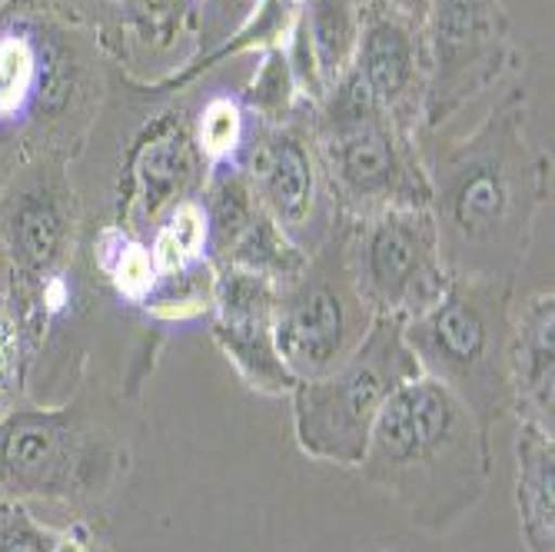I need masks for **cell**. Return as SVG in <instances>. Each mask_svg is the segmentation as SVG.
<instances>
[{"label": "cell", "instance_id": "18", "mask_svg": "<svg viewBox=\"0 0 555 552\" xmlns=\"http://www.w3.org/2000/svg\"><path fill=\"white\" fill-rule=\"evenodd\" d=\"M299 21L323 87H333L352 67V54H357L360 4L357 0H302Z\"/></svg>", "mask_w": 555, "mask_h": 552}, {"label": "cell", "instance_id": "17", "mask_svg": "<svg viewBox=\"0 0 555 552\" xmlns=\"http://www.w3.org/2000/svg\"><path fill=\"white\" fill-rule=\"evenodd\" d=\"M310 264V249H302L293 236H286L276 220L260 207L249 227L236 236V243L227 249L220 267H236L254 277L270 280L276 290L289 286Z\"/></svg>", "mask_w": 555, "mask_h": 552}, {"label": "cell", "instance_id": "12", "mask_svg": "<svg viewBox=\"0 0 555 552\" xmlns=\"http://www.w3.org/2000/svg\"><path fill=\"white\" fill-rule=\"evenodd\" d=\"M352 70L379 104V111L406 133H413L426 100L423 30L386 8L383 0L363 4Z\"/></svg>", "mask_w": 555, "mask_h": 552}, {"label": "cell", "instance_id": "25", "mask_svg": "<svg viewBox=\"0 0 555 552\" xmlns=\"http://www.w3.org/2000/svg\"><path fill=\"white\" fill-rule=\"evenodd\" d=\"M64 529L34 519L21 499H0V552H61Z\"/></svg>", "mask_w": 555, "mask_h": 552}, {"label": "cell", "instance_id": "9", "mask_svg": "<svg viewBox=\"0 0 555 552\" xmlns=\"http://www.w3.org/2000/svg\"><path fill=\"white\" fill-rule=\"evenodd\" d=\"M423 117L442 124L509 64V21L502 0H436L423 21Z\"/></svg>", "mask_w": 555, "mask_h": 552}, {"label": "cell", "instance_id": "29", "mask_svg": "<svg viewBox=\"0 0 555 552\" xmlns=\"http://www.w3.org/2000/svg\"><path fill=\"white\" fill-rule=\"evenodd\" d=\"M293 4H302V0H293Z\"/></svg>", "mask_w": 555, "mask_h": 552}, {"label": "cell", "instance_id": "20", "mask_svg": "<svg viewBox=\"0 0 555 552\" xmlns=\"http://www.w3.org/2000/svg\"><path fill=\"white\" fill-rule=\"evenodd\" d=\"M47 57L30 34H0V124L21 120L43 97Z\"/></svg>", "mask_w": 555, "mask_h": 552}, {"label": "cell", "instance_id": "24", "mask_svg": "<svg viewBox=\"0 0 555 552\" xmlns=\"http://www.w3.org/2000/svg\"><path fill=\"white\" fill-rule=\"evenodd\" d=\"M24 363H27V333H24L21 310L8 293H0V416L14 410V399L24 380Z\"/></svg>", "mask_w": 555, "mask_h": 552}, {"label": "cell", "instance_id": "7", "mask_svg": "<svg viewBox=\"0 0 555 552\" xmlns=\"http://www.w3.org/2000/svg\"><path fill=\"white\" fill-rule=\"evenodd\" d=\"M343 246L352 283L376 317L410 323L439 304L452 283L429 207L343 220Z\"/></svg>", "mask_w": 555, "mask_h": 552}, {"label": "cell", "instance_id": "28", "mask_svg": "<svg viewBox=\"0 0 555 552\" xmlns=\"http://www.w3.org/2000/svg\"><path fill=\"white\" fill-rule=\"evenodd\" d=\"M357 4H360V8H363V4H373V0H357Z\"/></svg>", "mask_w": 555, "mask_h": 552}, {"label": "cell", "instance_id": "10", "mask_svg": "<svg viewBox=\"0 0 555 552\" xmlns=\"http://www.w3.org/2000/svg\"><path fill=\"white\" fill-rule=\"evenodd\" d=\"M240 167L254 183L257 204L286 236L313 254L336 223L323 220V200L330 190L317 143L289 124H260L254 127Z\"/></svg>", "mask_w": 555, "mask_h": 552}, {"label": "cell", "instance_id": "27", "mask_svg": "<svg viewBox=\"0 0 555 552\" xmlns=\"http://www.w3.org/2000/svg\"><path fill=\"white\" fill-rule=\"evenodd\" d=\"M383 4L392 8L396 14H402L406 21H413L416 27H423V21H426V14L433 11L436 0H383Z\"/></svg>", "mask_w": 555, "mask_h": 552}, {"label": "cell", "instance_id": "6", "mask_svg": "<svg viewBox=\"0 0 555 552\" xmlns=\"http://www.w3.org/2000/svg\"><path fill=\"white\" fill-rule=\"evenodd\" d=\"M376 313L360 296L346 267L343 220L336 217L326 240L310 254V264L280 290L273 310V336L286 370L299 380L333 373L357 354Z\"/></svg>", "mask_w": 555, "mask_h": 552}, {"label": "cell", "instance_id": "21", "mask_svg": "<svg viewBox=\"0 0 555 552\" xmlns=\"http://www.w3.org/2000/svg\"><path fill=\"white\" fill-rule=\"evenodd\" d=\"M93 260L100 273L111 280L117 296L133 307H146L150 299H154V293L160 290V273L154 260H150L146 243L130 236L124 227H107L96 236Z\"/></svg>", "mask_w": 555, "mask_h": 552}, {"label": "cell", "instance_id": "26", "mask_svg": "<svg viewBox=\"0 0 555 552\" xmlns=\"http://www.w3.org/2000/svg\"><path fill=\"white\" fill-rule=\"evenodd\" d=\"M61 552H111V549L100 545V542L93 539V532H90L83 523H74V526H67V529H64Z\"/></svg>", "mask_w": 555, "mask_h": 552}, {"label": "cell", "instance_id": "11", "mask_svg": "<svg viewBox=\"0 0 555 552\" xmlns=\"http://www.w3.org/2000/svg\"><path fill=\"white\" fill-rule=\"evenodd\" d=\"M280 290L246 270L217 267L210 333L243 383L263 396H289L296 376L286 370L273 336V310Z\"/></svg>", "mask_w": 555, "mask_h": 552}, {"label": "cell", "instance_id": "2", "mask_svg": "<svg viewBox=\"0 0 555 552\" xmlns=\"http://www.w3.org/2000/svg\"><path fill=\"white\" fill-rule=\"evenodd\" d=\"M357 470L413 526L449 532L489 489L492 436L442 383L420 376L389 396Z\"/></svg>", "mask_w": 555, "mask_h": 552}, {"label": "cell", "instance_id": "22", "mask_svg": "<svg viewBox=\"0 0 555 552\" xmlns=\"http://www.w3.org/2000/svg\"><path fill=\"white\" fill-rule=\"evenodd\" d=\"M249 137H254V124H249V111L243 107V100L220 93L199 111L193 146L214 170V167L240 164Z\"/></svg>", "mask_w": 555, "mask_h": 552}, {"label": "cell", "instance_id": "23", "mask_svg": "<svg viewBox=\"0 0 555 552\" xmlns=\"http://www.w3.org/2000/svg\"><path fill=\"white\" fill-rule=\"evenodd\" d=\"M293 100H296V84L289 64L280 47H270L243 93V107L249 111V117H260L263 124H283L293 111Z\"/></svg>", "mask_w": 555, "mask_h": 552}, {"label": "cell", "instance_id": "1", "mask_svg": "<svg viewBox=\"0 0 555 552\" xmlns=\"http://www.w3.org/2000/svg\"><path fill=\"white\" fill-rule=\"evenodd\" d=\"M426 177L449 273L516 283L545 204V170L526 150L516 114H492L473 140L439 154Z\"/></svg>", "mask_w": 555, "mask_h": 552}, {"label": "cell", "instance_id": "13", "mask_svg": "<svg viewBox=\"0 0 555 552\" xmlns=\"http://www.w3.org/2000/svg\"><path fill=\"white\" fill-rule=\"evenodd\" d=\"M509 386L513 413L552 433L555 426V293H532L513 304L509 320Z\"/></svg>", "mask_w": 555, "mask_h": 552}, {"label": "cell", "instance_id": "4", "mask_svg": "<svg viewBox=\"0 0 555 552\" xmlns=\"http://www.w3.org/2000/svg\"><path fill=\"white\" fill-rule=\"evenodd\" d=\"M423 370L402 336V323L376 317L357 354L333 373L293 386V433L310 460L360 466L376 416L389 396Z\"/></svg>", "mask_w": 555, "mask_h": 552}, {"label": "cell", "instance_id": "19", "mask_svg": "<svg viewBox=\"0 0 555 552\" xmlns=\"http://www.w3.org/2000/svg\"><path fill=\"white\" fill-rule=\"evenodd\" d=\"M199 204H204V214L210 223V257H214V267H220L227 249L236 243V236L249 227V220L260 210L254 183H249L240 164L214 167Z\"/></svg>", "mask_w": 555, "mask_h": 552}, {"label": "cell", "instance_id": "15", "mask_svg": "<svg viewBox=\"0 0 555 552\" xmlns=\"http://www.w3.org/2000/svg\"><path fill=\"white\" fill-rule=\"evenodd\" d=\"M516 510L529 552H555V439L519 420L516 436Z\"/></svg>", "mask_w": 555, "mask_h": 552}, {"label": "cell", "instance_id": "5", "mask_svg": "<svg viewBox=\"0 0 555 552\" xmlns=\"http://www.w3.org/2000/svg\"><path fill=\"white\" fill-rule=\"evenodd\" d=\"M127 473L124 442L74 407L0 416V496L93 503Z\"/></svg>", "mask_w": 555, "mask_h": 552}, {"label": "cell", "instance_id": "16", "mask_svg": "<svg viewBox=\"0 0 555 552\" xmlns=\"http://www.w3.org/2000/svg\"><path fill=\"white\" fill-rule=\"evenodd\" d=\"M193 174H196V146L183 127L170 124L150 133L133 164V183H137L133 204L140 217L157 220L164 210L186 200L183 193Z\"/></svg>", "mask_w": 555, "mask_h": 552}, {"label": "cell", "instance_id": "8", "mask_svg": "<svg viewBox=\"0 0 555 552\" xmlns=\"http://www.w3.org/2000/svg\"><path fill=\"white\" fill-rule=\"evenodd\" d=\"M313 140L336 217L363 220L396 207H429V177L413 133L386 114L323 130Z\"/></svg>", "mask_w": 555, "mask_h": 552}, {"label": "cell", "instance_id": "14", "mask_svg": "<svg viewBox=\"0 0 555 552\" xmlns=\"http://www.w3.org/2000/svg\"><path fill=\"white\" fill-rule=\"evenodd\" d=\"M4 240L14 277L27 290H37L50 277H57L74 243V214L67 193L47 183L17 193L4 214Z\"/></svg>", "mask_w": 555, "mask_h": 552}, {"label": "cell", "instance_id": "3", "mask_svg": "<svg viewBox=\"0 0 555 552\" xmlns=\"http://www.w3.org/2000/svg\"><path fill=\"white\" fill-rule=\"evenodd\" d=\"M513 286L482 277H452L439 304L402 323L423 376L442 383L489 436L513 413L506 367Z\"/></svg>", "mask_w": 555, "mask_h": 552}]
</instances>
